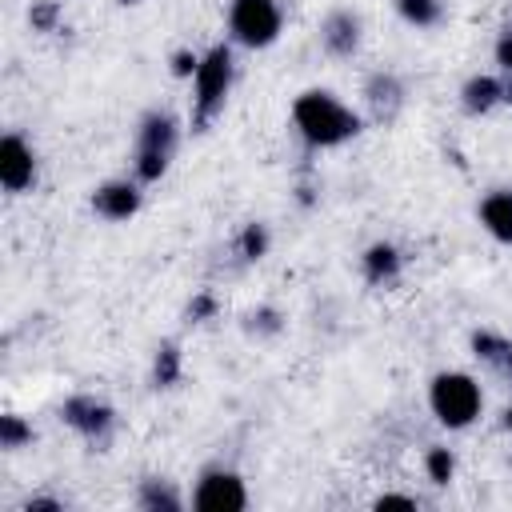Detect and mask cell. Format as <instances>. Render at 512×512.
Listing matches in <instances>:
<instances>
[{"label":"cell","mask_w":512,"mask_h":512,"mask_svg":"<svg viewBox=\"0 0 512 512\" xmlns=\"http://www.w3.org/2000/svg\"><path fill=\"white\" fill-rule=\"evenodd\" d=\"M376 508H416V500H412V496H396V492H388V496L376 500Z\"/></svg>","instance_id":"cell-22"},{"label":"cell","mask_w":512,"mask_h":512,"mask_svg":"<svg viewBox=\"0 0 512 512\" xmlns=\"http://www.w3.org/2000/svg\"><path fill=\"white\" fill-rule=\"evenodd\" d=\"M176 372H180V352L168 344V348L156 356V380H160V384H172V380H176Z\"/></svg>","instance_id":"cell-20"},{"label":"cell","mask_w":512,"mask_h":512,"mask_svg":"<svg viewBox=\"0 0 512 512\" xmlns=\"http://www.w3.org/2000/svg\"><path fill=\"white\" fill-rule=\"evenodd\" d=\"M396 12H400L412 28H432V24L444 16V4H440V0H396Z\"/></svg>","instance_id":"cell-15"},{"label":"cell","mask_w":512,"mask_h":512,"mask_svg":"<svg viewBox=\"0 0 512 512\" xmlns=\"http://www.w3.org/2000/svg\"><path fill=\"white\" fill-rule=\"evenodd\" d=\"M504 100V84L496 80V76H472L468 84H464V108L468 112H488V108H496Z\"/></svg>","instance_id":"cell-13"},{"label":"cell","mask_w":512,"mask_h":512,"mask_svg":"<svg viewBox=\"0 0 512 512\" xmlns=\"http://www.w3.org/2000/svg\"><path fill=\"white\" fill-rule=\"evenodd\" d=\"M396 272H400V252L392 244H372L364 252V276L372 284H388V280H396Z\"/></svg>","instance_id":"cell-14"},{"label":"cell","mask_w":512,"mask_h":512,"mask_svg":"<svg viewBox=\"0 0 512 512\" xmlns=\"http://www.w3.org/2000/svg\"><path fill=\"white\" fill-rule=\"evenodd\" d=\"M192 508H200V512H240V508H248V488L232 468H208L192 488Z\"/></svg>","instance_id":"cell-6"},{"label":"cell","mask_w":512,"mask_h":512,"mask_svg":"<svg viewBox=\"0 0 512 512\" xmlns=\"http://www.w3.org/2000/svg\"><path fill=\"white\" fill-rule=\"evenodd\" d=\"M320 44H324L328 56H352L360 48V20L352 12H344V8L328 12L320 20Z\"/></svg>","instance_id":"cell-8"},{"label":"cell","mask_w":512,"mask_h":512,"mask_svg":"<svg viewBox=\"0 0 512 512\" xmlns=\"http://www.w3.org/2000/svg\"><path fill=\"white\" fill-rule=\"evenodd\" d=\"M292 124L312 148H340L344 140H352L360 132V116L344 100H336L332 92H320V88H308L296 96Z\"/></svg>","instance_id":"cell-1"},{"label":"cell","mask_w":512,"mask_h":512,"mask_svg":"<svg viewBox=\"0 0 512 512\" xmlns=\"http://www.w3.org/2000/svg\"><path fill=\"white\" fill-rule=\"evenodd\" d=\"M364 96H368V104H372V112H376L380 120H392V112H396L400 100H404V88H400V80H396L392 72H376V76L368 80Z\"/></svg>","instance_id":"cell-12"},{"label":"cell","mask_w":512,"mask_h":512,"mask_svg":"<svg viewBox=\"0 0 512 512\" xmlns=\"http://www.w3.org/2000/svg\"><path fill=\"white\" fill-rule=\"evenodd\" d=\"M480 224L500 240V244H512V192L508 188H496L480 200Z\"/></svg>","instance_id":"cell-11"},{"label":"cell","mask_w":512,"mask_h":512,"mask_svg":"<svg viewBox=\"0 0 512 512\" xmlns=\"http://www.w3.org/2000/svg\"><path fill=\"white\" fill-rule=\"evenodd\" d=\"M228 88H232V52L224 44H216L200 56V68L192 76V120H196V128L212 124L216 112H224Z\"/></svg>","instance_id":"cell-3"},{"label":"cell","mask_w":512,"mask_h":512,"mask_svg":"<svg viewBox=\"0 0 512 512\" xmlns=\"http://www.w3.org/2000/svg\"><path fill=\"white\" fill-rule=\"evenodd\" d=\"M280 28H284V8L276 0H232L228 4V32L244 48L276 44Z\"/></svg>","instance_id":"cell-5"},{"label":"cell","mask_w":512,"mask_h":512,"mask_svg":"<svg viewBox=\"0 0 512 512\" xmlns=\"http://www.w3.org/2000/svg\"><path fill=\"white\" fill-rule=\"evenodd\" d=\"M264 248H268V232H264V224H248L244 236H240V252H244L248 260H260Z\"/></svg>","instance_id":"cell-18"},{"label":"cell","mask_w":512,"mask_h":512,"mask_svg":"<svg viewBox=\"0 0 512 512\" xmlns=\"http://www.w3.org/2000/svg\"><path fill=\"white\" fill-rule=\"evenodd\" d=\"M0 440H4V448H20L24 440H32V428H24L16 416H4L0 420Z\"/></svg>","instance_id":"cell-19"},{"label":"cell","mask_w":512,"mask_h":512,"mask_svg":"<svg viewBox=\"0 0 512 512\" xmlns=\"http://www.w3.org/2000/svg\"><path fill=\"white\" fill-rule=\"evenodd\" d=\"M0 184L8 192H28L36 184V152L16 132H8L0 140Z\"/></svg>","instance_id":"cell-7"},{"label":"cell","mask_w":512,"mask_h":512,"mask_svg":"<svg viewBox=\"0 0 512 512\" xmlns=\"http://www.w3.org/2000/svg\"><path fill=\"white\" fill-rule=\"evenodd\" d=\"M92 208L104 216V220H128L136 216L140 208V188L132 180H108L92 192Z\"/></svg>","instance_id":"cell-9"},{"label":"cell","mask_w":512,"mask_h":512,"mask_svg":"<svg viewBox=\"0 0 512 512\" xmlns=\"http://www.w3.org/2000/svg\"><path fill=\"white\" fill-rule=\"evenodd\" d=\"M504 424H508V432H512V404H508V412H504Z\"/></svg>","instance_id":"cell-23"},{"label":"cell","mask_w":512,"mask_h":512,"mask_svg":"<svg viewBox=\"0 0 512 512\" xmlns=\"http://www.w3.org/2000/svg\"><path fill=\"white\" fill-rule=\"evenodd\" d=\"M428 408L444 428H468L484 408V392L468 372H440L428 384Z\"/></svg>","instance_id":"cell-2"},{"label":"cell","mask_w":512,"mask_h":512,"mask_svg":"<svg viewBox=\"0 0 512 512\" xmlns=\"http://www.w3.org/2000/svg\"><path fill=\"white\" fill-rule=\"evenodd\" d=\"M424 468H428V480H436V484H448V480H452V468H456V460H452V452H448V448H428V456H424Z\"/></svg>","instance_id":"cell-17"},{"label":"cell","mask_w":512,"mask_h":512,"mask_svg":"<svg viewBox=\"0 0 512 512\" xmlns=\"http://www.w3.org/2000/svg\"><path fill=\"white\" fill-rule=\"evenodd\" d=\"M496 64L504 68V72H512V28L500 36V44H496Z\"/></svg>","instance_id":"cell-21"},{"label":"cell","mask_w":512,"mask_h":512,"mask_svg":"<svg viewBox=\"0 0 512 512\" xmlns=\"http://www.w3.org/2000/svg\"><path fill=\"white\" fill-rule=\"evenodd\" d=\"M176 156V124L164 112H148L136 128V180H160Z\"/></svg>","instance_id":"cell-4"},{"label":"cell","mask_w":512,"mask_h":512,"mask_svg":"<svg viewBox=\"0 0 512 512\" xmlns=\"http://www.w3.org/2000/svg\"><path fill=\"white\" fill-rule=\"evenodd\" d=\"M64 420L72 424V428H80L84 436H104L108 428H112V408L108 404H100V400H92V396H76V400H68L64 404Z\"/></svg>","instance_id":"cell-10"},{"label":"cell","mask_w":512,"mask_h":512,"mask_svg":"<svg viewBox=\"0 0 512 512\" xmlns=\"http://www.w3.org/2000/svg\"><path fill=\"white\" fill-rule=\"evenodd\" d=\"M140 504H144V508H164V512H176V508H180V496H176L168 484L148 480V484H144V492H140Z\"/></svg>","instance_id":"cell-16"}]
</instances>
